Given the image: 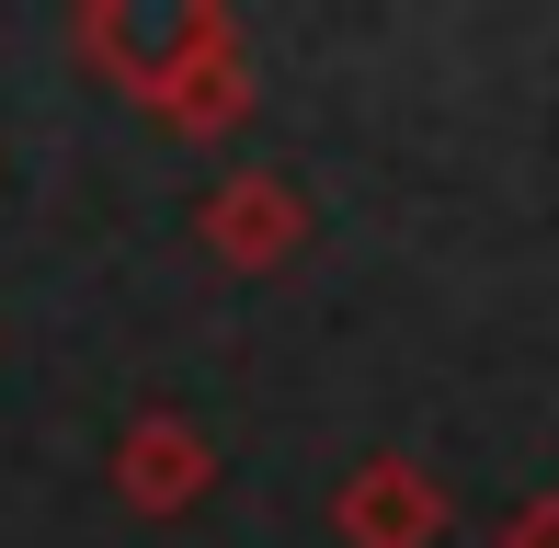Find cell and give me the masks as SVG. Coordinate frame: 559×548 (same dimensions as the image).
<instances>
[{
  "label": "cell",
  "instance_id": "2",
  "mask_svg": "<svg viewBox=\"0 0 559 548\" xmlns=\"http://www.w3.org/2000/svg\"><path fill=\"white\" fill-rule=\"evenodd\" d=\"M194 240H206V263H228V274H286L309 252V194H297L286 171H228L206 206H194Z\"/></svg>",
  "mask_w": 559,
  "mask_h": 548
},
{
  "label": "cell",
  "instance_id": "1",
  "mask_svg": "<svg viewBox=\"0 0 559 548\" xmlns=\"http://www.w3.org/2000/svg\"><path fill=\"white\" fill-rule=\"evenodd\" d=\"M69 46H81V69H104L126 104L160 115L206 58H228V46H240V23H228L217 0H81Z\"/></svg>",
  "mask_w": 559,
  "mask_h": 548
},
{
  "label": "cell",
  "instance_id": "6",
  "mask_svg": "<svg viewBox=\"0 0 559 548\" xmlns=\"http://www.w3.org/2000/svg\"><path fill=\"white\" fill-rule=\"evenodd\" d=\"M491 548H559V491H525L514 514H502V537Z\"/></svg>",
  "mask_w": 559,
  "mask_h": 548
},
{
  "label": "cell",
  "instance_id": "3",
  "mask_svg": "<svg viewBox=\"0 0 559 548\" xmlns=\"http://www.w3.org/2000/svg\"><path fill=\"white\" fill-rule=\"evenodd\" d=\"M217 491V445H206V422H183V412H138L115 434V503L126 514H148V526H171V514H194Z\"/></svg>",
  "mask_w": 559,
  "mask_h": 548
},
{
  "label": "cell",
  "instance_id": "5",
  "mask_svg": "<svg viewBox=\"0 0 559 548\" xmlns=\"http://www.w3.org/2000/svg\"><path fill=\"white\" fill-rule=\"evenodd\" d=\"M251 104H263V92H251V58L228 46V58H206V69H194V81L160 104V127H171V138H240Z\"/></svg>",
  "mask_w": 559,
  "mask_h": 548
},
{
  "label": "cell",
  "instance_id": "4",
  "mask_svg": "<svg viewBox=\"0 0 559 548\" xmlns=\"http://www.w3.org/2000/svg\"><path fill=\"white\" fill-rule=\"evenodd\" d=\"M332 537L343 548H435L445 537V480L423 457H354L332 491Z\"/></svg>",
  "mask_w": 559,
  "mask_h": 548
}]
</instances>
